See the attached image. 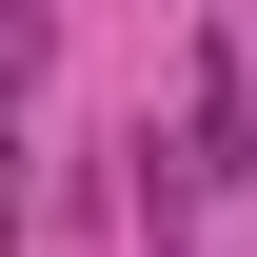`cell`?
Returning <instances> with one entry per match:
<instances>
[{
	"mask_svg": "<svg viewBox=\"0 0 257 257\" xmlns=\"http://www.w3.org/2000/svg\"><path fill=\"white\" fill-rule=\"evenodd\" d=\"M237 159H257V79H237V60H198V79H178V139L139 159V218H159V257L237 198Z\"/></svg>",
	"mask_w": 257,
	"mask_h": 257,
	"instance_id": "cell-1",
	"label": "cell"
}]
</instances>
